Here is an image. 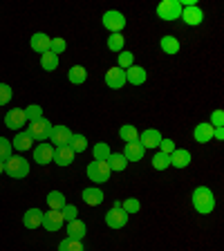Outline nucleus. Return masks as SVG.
<instances>
[{
	"instance_id": "obj_9",
	"label": "nucleus",
	"mask_w": 224,
	"mask_h": 251,
	"mask_svg": "<svg viewBox=\"0 0 224 251\" xmlns=\"http://www.w3.org/2000/svg\"><path fill=\"white\" fill-rule=\"evenodd\" d=\"M63 215H61V211H47V213H43V222H41V226L45 231H50V233H54V231H58L63 226Z\"/></svg>"
},
{
	"instance_id": "obj_12",
	"label": "nucleus",
	"mask_w": 224,
	"mask_h": 251,
	"mask_svg": "<svg viewBox=\"0 0 224 251\" xmlns=\"http://www.w3.org/2000/svg\"><path fill=\"white\" fill-rule=\"evenodd\" d=\"M105 85L112 90H121L125 85V70L121 68H110L108 72H105Z\"/></svg>"
},
{
	"instance_id": "obj_40",
	"label": "nucleus",
	"mask_w": 224,
	"mask_h": 251,
	"mask_svg": "<svg viewBox=\"0 0 224 251\" xmlns=\"http://www.w3.org/2000/svg\"><path fill=\"white\" fill-rule=\"evenodd\" d=\"M14 97V90H11L9 83H0V105H7Z\"/></svg>"
},
{
	"instance_id": "obj_13",
	"label": "nucleus",
	"mask_w": 224,
	"mask_h": 251,
	"mask_svg": "<svg viewBox=\"0 0 224 251\" xmlns=\"http://www.w3.org/2000/svg\"><path fill=\"white\" fill-rule=\"evenodd\" d=\"M144 155H146V148L139 144V139L130 141V144H125L124 157L128 159V164H130V162H141V159H144Z\"/></svg>"
},
{
	"instance_id": "obj_11",
	"label": "nucleus",
	"mask_w": 224,
	"mask_h": 251,
	"mask_svg": "<svg viewBox=\"0 0 224 251\" xmlns=\"http://www.w3.org/2000/svg\"><path fill=\"white\" fill-rule=\"evenodd\" d=\"M25 124H27L25 110H21V108H11L5 115V126L9 128V130H21Z\"/></svg>"
},
{
	"instance_id": "obj_16",
	"label": "nucleus",
	"mask_w": 224,
	"mask_h": 251,
	"mask_svg": "<svg viewBox=\"0 0 224 251\" xmlns=\"http://www.w3.org/2000/svg\"><path fill=\"white\" fill-rule=\"evenodd\" d=\"M34 162L41 164V166L54 162V146H50V144H41V146H36L34 148Z\"/></svg>"
},
{
	"instance_id": "obj_44",
	"label": "nucleus",
	"mask_w": 224,
	"mask_h": 251,
	"mask_svg": "<svg viewBox=\"0 0 224 251\" xmlns=\"http://www.w3.org/2000/svg\"><path fill=\"white\" fill-rule=\"evenodd\" d=\"M173 151H175V141H173V139H162V144H159V152L171 155Z\"/></svg>"
},
{
	"instance_id": "obj_14",
	"label": "nucleus",
	"mask_w": 224,
	"mask_h": 251,
	"mask_svg": "<svg viewBox=\"0 0 224 251\" xmlns=\"http://www.w3.org/2000/svg\"><path fill=\"white\" fill-rule=\"evenodd\" d=\"M162 132L159 130H155V128H148V130H144L141 132V137H139V144L144 148H159V144H162Z\"/></svg>"
},
{
	"instance_id": "obj_36",
	"label": "nucleus",
	"mask_w": 224,
	"mask_h": 251,
	"mask_svg": "<svg viewBox=\"0 0 224 251\" xmlns=\"http://www.w3.org/2000/svg\"><path fill=\"white\" fill-rule=\"evenodd\" d=\"M168 166H171L168 155H164V152H155V157H152V168H155V171H166Z\"/></svg>"
},
{
	"instance_id": "obj_46",
	"label": "nucleus",
	"mask_w": 224,
	"mask_h": 251,
	"mask_svg": "<svg viewBox=\"0 0 224 251\" xmlns=\"http://www.w3.org/2000/svg\"><path fill=\"white\" fill-rule=\"evenodd\" d=\"M5 173V162H0V175Z\"/></svg>"
},
{
	"instance_id": "obj_39",
	"label": "nucleus",
	"mask_w": 224,
	"mask_h": 251,
	"mask_svg": "<svg viewBox=\"0 0 224 251\" xmlns=\"http://www.w3.org/2000/svg\"><path fill=\"white\" fill-rule=\"evenodd\" d=\"M121 209H124L128 215H135V213H139L141 204H139V200H135V198H128V200H125V202H121Z\"/></svg>"
},
{
	"instance_id": "obj_10",
	"label": "nucleus",
	"mask_w": 224,
	"mask_h": 251,
	"mask_svg": "<svg viewBox=\"0 0 224 251\" xmlns=\"http://www.w3.org/2000/svg\"><path fill=\"white\" fill-rule=\"evenodd\" d=\"M186 25H191V27H198V25H202L204 23V11L199 9L198 5H193V7H182V16H179Z\"/></svg>"
},
{
	"instance_id": "obj_26",
	"label": "nucleus",
	"mask_w": 224,
	"mask_h": 251,
	"mask_svg": "<svg viewBox=\"0 0 224 251\" xmlns=\"http://www.w3.org/2000/svg\"><path fill=\"white\" fill-rule=\"evenodd\" d=\"M108 166L110 171H125L128 168V159L124 157V152H112V155L108 157Z\"/></svg>"
},
{
	"instance_id": "obj_6",
	"label": "nucleus",
	"mask_w": 224,
	"mask_h": 251,
	"mask_svg": "<svg viewBox=\"0 0 224 251\" xmlns=\"http://www.w3.org/2000/svg\"><path fill=\"white\" fill-rule=\"evenodd\" d=\"M27 135L31 137L34 141H45V139H50V132H52V124L43 117V119H38V121H31L29 126H27Z\"/></svg>"
},
{
	"instance_id": "obj_41",
	"label": "nucleus",
	"mask_w": 224,
	"mask_h": 251,
	"mask_svg": "<svg viewBox=\"0 0 224 251\" xmlns=\"http://www.w3.org/2000/svg\"><path fill=\"white\" fill-rule=\"evenodd\" d=\"M65 50H68V43L63 41V38H52V41H50V52L52 54H63L65 52Z\"/></svg>"
},
{
	"instance_id": "obj_37",
	"label": "nucleus",
	"mask_w": 224,
	"mask_h": 251,
	"mask_svg": "<svg viewBox=\"0 0 224 251\" xmlns=\"http://www.w3.org/2000/svg\"><path fill=\"white\" fill-rule=\"evenodd\" d=\"M58 251H85V249H83V242L81 240H70V238H65V240H61V245H58Z\"/></svg>"
},
{
	"instance_id": "obj_23",
	"label": "nucleus",
	"mask_w": 224,
	"mask_h": 251,
	"mask_svg": "<svg viewBox=\"0 0 224 251\" xmlns=\"http://www.w3.org/2000/svg\"><path fill=\"white\" fill-rule=\"evenodd\" d=\"M43 222V211L41 209H27L25 215H23V225L27 226V229H38Z\"/></svg>"
},
{
	"instance_id": "obj_32",
	"label": "nucleus",
	"mask_w": 224,
	"mask_h": 251,
	"mask_svg": "<svg viewBox=\"0 0 224 251\" xmlns=\"http://www.w3.org/2000/svg\"><path fill=\"white\" fill-rule=\"evenodd\" d=\"M132 65H135V54H132V52L124 50V52L117 54V68L128 70V68H132Z\"/></svg>"
},
{
	"instance_id": "obj_25",
	"label": "nucleus",
	"mask_w": 224,
	"mask_h": 251,
	"mask_svg": "<svg viewBox=\"0 0 224 251\" xmlns=\"http://www.w3.org/2000/svg\"><path fill=\"white\" fill-rule=\"evenodd\" d=\"M68 78H70V83L81 85V83H85V78H88V70H85L83 65H74V68L68 70Z\"/></svg>"
},
{
	"instance_id": "obj_24",
	"label": "nucleus",
	"mask_w": 224,
	"mask_h": 251,
	"mask_svg": "<svg viewBox=\"0 0 224 251\" xmlns=\"http://www.w3.org/2000/svg\"><path fill=\"white\" fill-rule=\"evenodd\" d=\"M45 200H47V206H50L52 211H61L63 206L68 204V200H65V195H63L61 191H50Z\"/></svg>"
},
{
	"instance_id": "obj_38",
	"label": "nucleus",
	"mask_w": 224,
	"mask_h": 251,
	"mask_svg": "<svg viewBox=\"0 0 224 251\" xmlns=\"http://www.w3.org/2000/svg\"><path fill=\"white\" fill-rule=\"evenodd\" d=\"M11 151H14L11 141L7 139V137H0V162H7L11 157Z\"/></svg>"
},
{
	"instance_id": "obj_15",
	"label": "nucleus",
	"mask_w": 224,
	"mask_h": 251,
	"mask_svg": "<svg viewBox=\"0 0 224 251\" xmlns=\"http://www.w3.org/2000/svg\"><path fill=\"white\" fill-rule=\"evenodd\" d=\"M168 159H171V166H175V168H186L188 164L193 162V157H191V152L186 148H175L168 155Z\"/></svg>"
},
{
	"instance_id": "obj_4",
	"label": "nucleus",
	"mask_w": 224,
	"mask_h": 251,
	"mask_svg": "<svg viewBox=\"0 0 224 251\" xmlns=\"http://www.w3.org/2000/svg\"><path fill=\"white\" fill-rule=\"evenodd\" d=\"M85 173H88V177L92 179L94 184H105L110 179V175H112L108 162H90Z\"/></svg>"
},
{
	"instance_id": "obj_17",
	"label": "nucleus",
	"mask_w": 224,
	"mask_h": 251,
	"mask_svg": "<svg viewBox=\"0 0 224 251\" xmlns=\"http://www.w3.org/2000/svg\"><path fill=\"white\" fill-rule=\"evenodd\" d=\"M213 126L209 124V121H204V124H198L193 130V139L198 141V144H209L211 139H213Z\"/></svg>"
},
{
	"instance_id": "obj_7",
	"label": "nucleus",
	"mask_w": 224,
	"mask_h": 251,
	"mask_svg": "<svg viewBox=\"0 0 224 251\" xmlns=\"http://www.w3.org/2000/svg\"><path fill=\"white\" fill-rule=\"evenodd\" d=\"M128 218H130V215L121 209V202H115V206L105 213V225H108L110 229H121V226L128 225Z\"/></svg>"
},
{
	"instance_id": "obj_21",
	"label": "nucleus",
	"mask_w": 224,
	"mask_h": 251,
	"mask_svg": "<svg viewBox=\"0 0 224 251\" xmlns=\"http://www.w3.org/2000/svg\"><path fill=\"white\" fill-rule=\"evenodd\" d=\"M81 198H83V202L88 204V206H99V204H103L105 195L101 188H83V193H81Z\"/></svg>"
},
{
	"instance_id": "obj_43",
	"label": "nucleus",
	"mask_w": 224,
	"mask_h": 251,
	"mask_svg": "<svg viewBox=\"0 0 224 251\" xmlns=\"http://www.w3.org/2000/svg\"><path fill=\"white\" fill-rule=\"evenodd\" d=\"M209 124L213 126V128H222V126H224V112H222V110H215L213 115H211Z\"/></svg>"
},
{
	"instance_id": "obj_22",
	"label": "nucleus",
	"mask_w": 224,
	"mask_h": 251,
	"mask_svg": "<svg viewBox=\"0 0 224 251\" xmlns=\"http://www.w3.org/2000/svg\"><path fill=\"white\" fill-rule=\"evenodd\" d=\"M54 162L58 166H70L74 162V151L70 146H58L54 148Z\"/></svg>"
},
{
	"instance_id": "obj_1",
	"label": "nucleus",
	"mask_w": 224,
	"mask_h": 251,
	"mask_svg": "<svg viewBox=\"0 0 224 251\" xmlns=\"http://www.w3.org/2000/svg\"><path fill=\"white\" fill-rule=\"evenodd\" d=\"M193 209L199 215H211L215 209V195L209 186H198L193 191Z\"/></svg>"
},
{
	"instance_id": "obj_18",
	"label": "nucleus",
	"mask_w": 224,
	"mask_h": 251,
	"mask_svg": "<svg viewBox=\"0 0 224 251\" xmlns=\"http://www.w3.org/2000/svg\"><path fill=\"white\" fill-rule=\"evenodd\" d=\"M146 78H148V72L141 65H132V68L125 70V83L141 85V83H146Z\"/></svg>"
},
{
	"instance_id": "obj_33",
	"label": "nucleus",
	"mask_w": 224,
	"mask_h": 251,
	"mask_svg": "<svg viewBox=\"0 0 224 251\" xmlns=\"http://www.w3.org/2000/svg\"><path fill=\"white\" fill-rule=\"evenodd\" d=\"M68 146L74 151V155H76V152H85V148H88V139H85V135H76V132H74Z\"/></svg>"
},
{
	"instance_id": "obj_8",
	"label": "nucleus",
	"mask_w": 224,
	"mask_h": 251,
	"mask_svg": "<svg viewBox=\"0 0 224 251\" xmlns=\"http://www.w3.org/2000/svg\"><path fill=\"white\" fill-rule=\"evenodd\" d=\"M74 132L70 130L68 126H52V132H50V141L54 144V148L58 146H68L70 139H72Z\"/></svg>"
},
{
	"instance_id": "obj_2",
	"label": "nucleus",
	"mask_w": 224,
	"mask_h": 251,
	"mask_svg": "<svg viewBox=\"0 0 224 251\" xmlns=\"http://www.w3.org/2000/svg\"><path fill=\"white\" fill-rule=\"evenodd\" d=\"M5 173L11 179H23V177L29 175V162H27L25 157H14L11 155L5 162Z\"/></svg>"
},
{
	"instance_id": "obj_30",
	"label": "nucleus",
	"mask_w": 224,
	"mask_h": 251,
	"mask_svg": "<svg viewBox=\"0 0 224 251\" xmlns=\"http://www.w3.org/2000/svg\"><path fill=\"white\" fill-rule=\"evenodd\" d=\"M41 68L45 70V72H54V70L58 68V56L52 52L41 54Z\"/></svg>"
},
{
	"instance_id": "obj_35",
	"label": "nucleus",
	"mask_w": 224,
	"mask_h": 251,
	"mask_svg": "<svg viewBox=\"0 0 224 251\" xmlns=\"http://www.w3.org/2000/svg\"><path fill=\"white\" fill-rule=\"evenodd\" d=\"M25 119L29 121H38V119H43V108L38 103H31V105H27L25 108Z\"/></svg>"
},
{
	"instance_id": "obj_31",
	"label": "nucleus",
	"mask_w": 224,
	"mask_h": 251,
	"mask_svg": "<svg viewBox=\"0 0 224 251\" xmlns=\"http://www.w3.org/2000/svg\"><path fill=\"white\" fill-rule=\"evenodd\" d=\"M119 137L125 141V144H130V141H137L139 139V132H137V128L132 124H125L119 128Z\"/></svg>"
},
{
	"instance_id": "obj_5",
	"label": "nucleus",
	"mask_w": 224,
	"mask_h": 251,
	"mask_svg": "<svg viewBox=\"0 0 224 251\" xmlns=\"http://www.w3.org/2000/svg\"><path fill=\"white\" fill-rule=\"evenodd\" d=\"M101 23H103V27L110 31V34H121V29L125 27V16L117 9H110L103 14Z\"/></svg>"
},
{
	"instance_id": "obj_19",
	"label": "nucleus",
	"mask_w": 224,
	"mask_h": 251,
	"mask_svg": "<svg viewBox=\"0 0 224 251\" xmlns=\"http://www.w3.org/2000/svg\"><path fill=\"white\" fill-rule=\"evenodd\" d=\"M50 41H52V38L47 36L45 31H36V34L31 36L29 45H31V50H34V52L45 54V52H50Z\"/></svg>"
},
{
	"instance_id": "obj_42",
	"label": "nucleus",
	"mask_w": 224,
	"mask_h": 251,
	"mask_svg": "<svg viewBox=\"0 0 224 251\" xmlns=\"http://www.w3.org/2000/svg\"><path fill=\"white\" fill-rule=\"evenodd\" d=\"M61 215H63V220H65V222H72V220H76L78 209L74 206V204H65V206L61 209Z\"/></svg>"
},
{
	"instance_id": "obj_28",
	"label": "nucleus",
	"mask_w": 224,
	"mask_h": 251,
	"mask_svg": "<svg viewBox=\"0 0 224 251\" xmlns=\"http://www.w3.org/2000/svg\"><path fill=\"white\" fill-rule=\"evenodd\" d=\"M92 155H94V162H108V157L112 155V151H110V144H105V141H99V144L92 148Z\"/></svg>"
},
{
	"instance_id": "obj_3",
	"label": "nucleus",
	"mask_w": 224,
	"mask_h": 251,
	"mask_svg": "<svg viewBox=\"0 0 224 251\" xmlns=\"http://www.w3.org/2000/svg\"><path fill=\"white\" fill-rule=\"evenodd\" d=\"M157 16H159L162 21H177L179 16H182L179 0H162V2L157 5Z\"/></svg>"
},
{
	"instance_id": "obj_45",
	"label": "nucleus",
	"mask_w": 224,
	"mask_h": 251,
	"mask_svg": "<svg viewBox=\"0 0 224 251\" xmlns=\"http://www.w3.org/2000/svg\"><path fill=\"white\" fill-rule=\"evenodd\" d=\"M213 139H218V141L224 139V128H215V130H213Z\"/></svg>"
},
{
	"instance_id": "obj_27",
	"label": "nucleus",
	"mask_w": 224,
	"mask_h": 251,
	"mask_svg": "<svg viewBox=\"0 0 224 251\" xmlns=\"http://www.w3.org/2000/svg\"><path fill=\"white\" fill-rule=\"evenodd\" d=\"M159 47H162L164 54H171V56H175V54L179 52V41L175 36H164L162 41H159Z\"/></svg>"
},
{
	"instance_id": "obj_34",
	"label": "nucleus",
	"mask_w": 224,
	"mask_h": 251,
	"mask_svg": "<svg viewBox=\"0 0 224 251\" xmlns=\"http://www.w3.org/2000/svg\"><path fill=\"white\" fill-rule=\"evenodd\" d=\"M124 43H125V38L121 36V34H110L108 36V50L110 52H124Z\"/></svg>"
},
{
	"instance_id": "obj_20",
	"label": "nucleus",
	"mask_w": 224,
	"mask_h": 251,
	"mask_svg": "<svg viewBox=\"0 0 224 251\" xmlns=\"http://www.w3.org/2000/svg\"><path fill=\"white\" fill-rule=\"evenodd\" d=\"M85 233H88V226H85L83 220H72V222H68V238L70 240H83Z\"/></svg>"
},
{
	"instance_id": "obj_29",
	"label": "nucleus",
	"mask_w": 224,
	"mask_h": 251,
	"mask_svg": "<svg viewBox=\"0 0 224 251\" xmlns=\"http://www.w3.org/2000/svg\"><path fill=\"white\" fill-rule=\"evenodd\" d=\"M31 141H34V139H31L27 132H18V135L14 137V141H11V146H14L16 151L23 152V151H29V148H31Z\"/></svg>"
}]
</instances>
